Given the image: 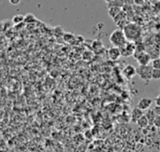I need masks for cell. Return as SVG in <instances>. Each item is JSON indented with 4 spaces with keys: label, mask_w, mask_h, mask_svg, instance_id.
Listing matches in <instances>:
<instances>
[{
    "label": "cell",
    "mask_w": 160,
    "mask_h": 152,
    "mask_svg": "<svg viewBox=\"0 0 160 152\" xmlns=\"http://www.w3.org/2000/svg\"><path fill=\"white\" fill-rule=\"evenodd\" d=\"M123 30L128 41L137 42L142 37V28L136 23H128Z\"/></svg>",
    "instance_id": "cell-1"
},
{
    "label": "cell",
    "mask_w": 160,
    "mask_h": 152,
    "mask_svg": "<svg viewBox=\"0 0 160 152\" xmlns=\"http://www.w3.org/2000/svg\"><path fill=\"white\" fill-rule=\"evenodd\" d=\"M110 42L112 43V45L113 47H117V48H123L128 42V38L125 35V32L123 29L117 28L115 29L110 36Z\"/></svg>",
    "instance_id": "cell-2"
},
{
    "label": "cell",
    "mask_w": 160,
    "mask_h": 152,
    "mask_svg": "<svg viewBox=\"0 0 160 152\" xmlns=\"http://www.w3.org/2000/svg\"><path fill=\"white\" fill-rule=\"evenodd\" d=\"M133 57L136 59L140 65H149L152 61L151 55L144 50H136Z\"/></svg>",
    "instance_id": "cell-3"
},
{
    "label": "cell",
    "mask_w": 160,
    "mask_h": 152,
    "mask_svg": "<svg viewBox=\"0 0 160 152\" xmlns=\"http://www.w3.org/2000/svg\"><path fill=\"white\" fill-rule=\"evenodd\" d=\"M152 72L153 66L150 65H139V67H137V75L142 81L146 83L152 79Z\"/></svg>",
    "instance_id": "cell-4"
},
{
    "label": "cell",
    "mask_w": 160,
    "mask_h": 152,
    "mask_svg": "<svg viewBox=\"0 0 160 152\" xmlns=\"http://www.w3.org/2000/svg\"><path fill=\"white\" fill-rule=\"evenodd\" d=\"M120 50H121L122 56H124V57H130V56H133L134 55V53H135V51L137 50V44H136V42L128 41Z\"/></svg>",
    "instance_id": "cell-5"
},
{
    "label": "cell",
    "mask_w": 160,
    "mask_h": 152,
    "mask_svg": "<svg viewBox=\"0 0 160 152\" xmlns=\"http://www.w3.org/2000/svg\"><path fill=\"white\" fill-rule=\"evenodd\" d=\"M123 76L128 78V79H131L133 78L136 75H137V68L135 66H133L132 64H128L125 66V68L122 71Z\"/></svg>",
    "instance_id": "cell-6"
},
{
    "label": "cell",
    "mask_w": 160,
    "mask_h": 152,
    "mask_svg": "<svg viewBox=\"0 0 160 152\" xmlns=\"http://www.w3.org/2000/svg\"><path fill=\"white\" fill-rule=\"evenodd\" d=\"M108 55H109V58L112 61H117L121 56H122V53H121V50L120 48H117V47H112L108 50Z\"/></svg>",
    "instance_id": "cell-7"
},
{
    "label": "cell",
    "mask_w": 160,
    "mask_h": 152,
    "mask_svg": "<svg viewBox=\"0 0 160 152\" xmlns=\"http://www.w3.org/2000/svg\"><path fill=\"white\" fill-rule=\"evenodd\" d=\"M153 104V100L151 98H148V97H142V99H140V101L138 102V105L137 107L139 108H141L142 110H148L150 108V107L152 106Z\"/></svg>",
    "instance_id": "cell-8"
},
{
    "label": "cell",
    "mask_w": 160,
    "mask_h": 152,
    "mask_svg": "<svg viewBox=\"0 0 160 152\" xmlns=\"http://www.w3.org/2000/svg\"><path fill=\"white\" fill-rule=\"evenodd\" d=\"M144 114H143V110H142L141 108H139L138 107H135L134 109H132V111H131V121L133 122V123H137L138 122V121L143 116Z\"/></svg>",
    "instance_id": "cell-9"
},
{
    "label": "cell",
    "mask_w": 160,
    "mask_h": 152,
    "mask_svg": "<svg viewBox=\"0 0 160 152\" xmlns=\"http://www.w3.org/2000/svg\"><path fill=\"white\" fill-rule=\"evenodd\" d=\"M122 7H109V16L113 20L115 19L121 12H122Z\"/></svg>",
    "instance_id": "cell-10"
},
{
    "label": "cell",
    "mask_w": 160,
    "mask_h": 152,
    "mask_svg": "<svg viewBox=\"0 0 160 152\" xmlns=\"http://www.w3.org/2000/svg\"><path fill=\"white\" fill-rule=\"evenodd\" d=\"M137 124H138V126H139L141 129H145V128H147V127L150 125V124H149V121H148L147 117L145 116V114L138 121Z\"/></svg>",
    "instance_id": "cell-11"
},
{
    "label": "cell",
    "mask_w": 160,
    "mask_h": 152,
    "mask_svg": "<svg viewBox=\"0 0 160 152\" xmlns=\"http://www.w3.org/2000/svg\"><path fill=\"white\" fill-rule=\"evenodd\" d=\"M145 116L147 117V119H148V121H149L150 126H151V125H154L155 120H156V118H157V115H156V113L154 112V110H153V109H151V110L148 109L147 112L145 113Z\"/></svg>",
    "instance_id": "cell-12"
},
{
    "label": "cell",
    "mask_w": 160,
    "mask_h": 152,
    "mask_svg": "<svg viewBox=\"0 0 160 152\" xmlns=\"http://www.w3.org/2000/svg\"><path fill=\"white\" fill-rule=\"evenodd\" d=\"M63 38L66 42L68 43H72L75 39H76V36L74 34L70 33V32H65L64 36H63Z\"/></svg>",
    "instance_id": "cell-13"
},
{
    "label": "cell",
    "mask_w": 160,
    "mask_h": 152,
    "mask_svg": "<svg viewBox=\"0 0 160 152\" xmlns=\"http://www.w3.org/2000/svg\"><path fill=\"white\" fill-rule=\"evenodd\" d=\"M11 21H12L15 25H18V24H20V23H22V22L24 21V16L22 15V14H17V15L13 16Z\"/></svg>",
    "instance_id": "cell-14"
},
{
    "label": "cell",
    "mask_w": 160,
    "mask_h": 152,
    "mask_svg": "<svg viewBox=\"0 0 160 152\" xmlns=\"http://www.w3.org/2000/svg\"><path fill=\"white\" fill-rule=\"evenodd\" d=\"M53 34H54V36H62L63 37V36H64V34H65V31H64V29L61 27V26H56V27H54V29H53Z\"/></svg>",
    "instance_id": "cell-15"
},
{
    "label": "cell",
    "mask_w": 160,
    "mask_h": 152,
    "mask_svg": "<svg viewBox=\"0 0 160 152\" xmlns=\"http://www.w3.org/2000/svg\"><path fill=\"white\" fill-rule=\"evenodd\" d=\"M92 48L94 50H99L100 49H103V44L100 40H95L93 41Z\"/></svg>",
    "instance_id": "cell-16"
},
{
    "label": "cell",
    "mask_w": 160,
    "mask_h": 152,
    "mask_svg": "<svg viewBox=\"0 0 160 152\" xmlns=\"http://www.w3.org/2000/svg\"><path fill=\"white\" fill-rule=\"evenodd\" d=\"M152 79H160V69L153 68L152 72Z\"/></svg>",
    "instance_id": "cell-17"
},
{
    "label": "cell",
    "mask_w": 160,
    "mask_h": 152,
    "mask_svg": "<svg viewBox=\"0 0 160 152\" xmlns=\"http://www.w3.org/2000/svg\"><path fill=\"white\" fill-rule=\"evenodd\" d=\"M36 20V17L32 13H28L24 16V22H32Z\"/></svg>",
    "instance_id": "cell-18"
},
{
    "label": "cell",
    "mask_w": 160,
    "mask_h": 152,
    "mask_svg": "<svg viewBox=\"0 0 160 152\" xmlns=\"http://www.w3.org/2000/svg\"><path fill=\"white\" fill-rule=\"evenodd\" d=\"M152 66L153 68H157V69H160V58H156L153 59L152 61Z\"/></svg>",
    "instance_id": "cell-19"
},
{
    "label": "cell",
    "mask_w": 160,
    "mask_h": 152,
    "mask_svg": "<svg viewBox=\"0 0 160 152\" xmlns=\"http://www.w3.org/2000/svg\"><path fill=\"white\" fill-rule=\"evenodd\" d=\"M154 125L157 128H160V116H157V118L155 120V122H154Z\"/></svg>",
    "instance_id": "cell-20"
},
{
    "label": "cell",
    "mask_w": 160,
    "mask_h": 152,
    "mask_svg": "<svg viewBox=\"0 0 160 152\" xmlns=\"http://www.w3.org/2000/svg\"><path fill=\"white\" fill-rule=\"evenodd\" d=\"M154 112L156 113L157 116H160V106H156L154 108H153Z\"/></svg>",
    "instance_id": "cell-21"
},
{
    "label": "cell",
    "mask_w": 160,
    "mask_h": 152,
    "mask_svg": "<svg viewBox=\"0 0 160 152\" xmlns=\"http://www.w3.org/2000/svg\"><path fill=\"white\" fill-rule=\"evenodd\" d=\"M8 2L11 5H13V6H17V5H19L22 2V0H8Z\"/></svg>",
    "instance_id": "cell-22"
},
{
    "label": "cell",
    "mask_w": 160,
    "mask_h": 152,
    "mask_svg": "<svg viewBox=\"0 0 160 152\" xmlns=\"http://www.w3.org/2000/svg\"><path fill=\"white\" fill-rule=\"evenodd\" d=\"M155 101H156V104H157V106H160V94H158V95L156 97Z\"/></svg>",
    "instance_id": "cell-23"
},
{
    "label": "cell",
    "mask_w": 160,
    "mask_h": 152,
    "mask_svg": "<svg viewBox=\"0 0 160 152\" xmlns=\"http://www.w3.org/2000/svg\"><path fill=\"white\" fill-rule=\"evenodd\" d=\"M104 1H105V2H106L107 4H111V3H112V2H113L114 0H104Z\"/></svg>",
    "instance_id": "cell-24"
}]
</instances>
